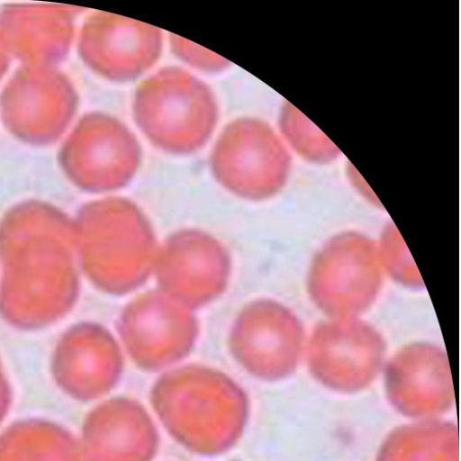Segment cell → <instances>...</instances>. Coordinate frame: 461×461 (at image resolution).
<instances>
[{
  "instance_id": "1",
  "label": "cell",
  "mask_w": 461,
  "mask_h": 461,
  "mask_svg": "<svg viewBox=\"0 0 461 461\" xmlns=\"http://www.w3.org/2000/svg\"><path fill=\"white\" fill-rule=\"evenodd\" d=\"M80 219L86 271L98 288L122 296L149 281L160 245L140 206L126 198H105L85 206Z\"/></svg>"
},
{
  "instance_id": "2",
  "label": "cell",
  "mask_w": 461,
  "mask_h": 461,
  "mask_svg": "<svg viewBox=\"0 0 461 461\" xmlns=\"http://www.w3.org/2000/svg\"><path fill=\"white\" fill-rule=\"evenodd\" d=\"M132 114L153 146L171 155L186 156L210 140L218 123L219 105L205 82L171 67L138 85Z\"/></svg>"
},
{
  "instance_id": "3",
  "label": "cell",
  "mask_w": 461,
  "mask_h": 461,
  "mask_svg": "<svg viewBox=\"0 0 461 461\" xmlns=\"http://www.w3.org/2000/svg\"><path fill=\"white\" fill-rule=\"evenodd\" d=\"M142 162L140 141L121 120L104 113L84 115L59 154L60 166L79 189L104 194L125 188Z\"/></svg>"
},
{
  "instance_id": "4",
  "label": "cell",
  "mask_w": 461,
  "mask_h": 461,
  "mask_svg": "<svg viewBox=\"0 0 461 461\" xmlns=\"http://www.w3.org/2000/svg\"><path fill=\"white\" fill-rule=\"evenodd\" d=\"M78 96L55 67L23 66L0 96V115L17 140L33 146L55 143L73 121Z\"/></svg>"
},
{
  "instance_id": "5",
  "label": "cell",
  "mask_w": 461,
  "mask_h": 461,
  "mask_svg": "<svg viewBox=\"0 0 461 461\" xmlns=\"http://www.w3.org/2000/svg\"><path fill=\"white\" fill-rule=\"evenodd\" d=\"M194 311L159 289L138 295L118 318L121 343L138 365L149 370L180 360L199 337Z\"/></svg>"
},
{
  "instance_id": "6",
  "label": "cell",
  "mask_w": 461,
  "mask_h": 461,
  "mask_svg": "<svg viewBox=\"0 0 461 461\" xmlns=\"http://www.w3.org/2000/svg\"><path fill=\"white\" fill-rule=\"evenodd\" d=\"M232 260L220 240L199 229H182L159 246L154 275L158 289L194 310L226 291Z\"/></svg>"
},
{
  "instance_id": "7",
  "label": "cell",
  "mask_w": 461,
  "mask_h": 461,
  "mask_svg": "<svg viewBox=\"0 0 461 461\" xmlns=\"http://www.w3.org/2000/svg\"><path fill=\"white\" fill-rule=\"evenodd\" d=\"M282 154L272 132L248 118L225 126L210 158L212 174L220 185L235 196L259 200L279 187Z\"/></svg>"
},
{
  "instance_id": "8",
  "label": "cell",
  "mask_w": 461,
  "mask_h": 461,
  "mask_svg": "<svg viewBox=\"0 0 461 461\" xmlns=\"http://www.w3.org/2000/svg\"><path fill=\"white\" fill-rule=\"evenodd\" d=\"M162 31L153 25L108 13L87 17L78 38L83 63L113 82H129L149 71L163 51Z\"/></svg>"
},
{
  "instance_id": "9",
  "label": "cell",
  "mask_w": 461,
  "mask_h": 461,
  "mask_svg": "<svg viewBox=\"0 0 461 461\" xmlns=\"http://www.w3.org/2000/svg\"><path fill=\"white\" fill-rule=\"evenodd\" d=\"M81 9L62 5H9L0 32L11 56L23 66L55 67L68 56Z\"/></svg>"
},
{
  "instance_id": "10",
  "label": "cell",
  "mask_w": 461,
  "mask_h": 461,
  "mask_svg": "<svg viewBox=\"0 0 461 461\" xmlns=\"http://www.w3.org/2000/svg\"><path fill=\"white\" fill-rule=\"evenodd\" d=\"M77 333L79 343L64 348L53 363L59 387L77 401H89L115 382L122 366L120 342L105 328L87 324Z\"/></svg>"
},
{
  "instance_id": "11",
  "label": "cell",
  "mask_w": 461,
  "mask_h": 461,
  "mask_svg": "<svg viewBox=\"0 0 461 461\" xmlns=\"http://www.w3.org/2000/svg\"><path fill=\"white\" fill-rule=\"evenodd\" d=\"M279 305L258 301L239 313L228 336L230 353L248 370L264 379H281L295 366L285 356V337L280 330Z\"/></svg>"
},
{
  "instance_id": "12",
  "label": "cell",
  "mask_w": 461,
  "mask_h": 461,
  "mask_svg": "<svg viewBox=\"0 0 461 461\" xmlns=\"http://www.w3.org/2000/svg\"><path fill=\"white\" fill-rule=\"evenodd\" d=\"M386 390L391 404L414 420H437L455 403L448 365L411 367L410 373L393 364L388 368Z\"/></svg>"
},
{
  "instance_id": "13",
  "label": "cell",
  "mask_w": 461,
  "mask_h": 461,
  "mask_svg": "<svg viewBox=\"0 0 461 461\" xmlns=\"http://www.w3.org/2000/svg\"><path fill=\"white\" fill-rule=\"evenodd\" d=\"M0 461H84L73 434L58 422L25 419L0 433Z\"/></svg>"
},
{
  "instance_id": "14",
  "label": "cell",
  "mask_w": 461,
  "mask_h": 461,
  "mask_svg": "<svg viewBox=\"0 0 461 461\" xmlns=\"http://www.w3.org/2000/svg\"><path fill=\"white\" fill-rule=\"evenodd\" d=\"M458 439L456 424L422 420L393 431L376 461H459Z\"/></svg>"
},
{
  "instance_id": "15",
  "label": "cell",
  "mask_w": 461,
  "mask_h": 461,
  "mask_svg": "<svg viewBox=\"0 0 461 461\" xmlns=\"http://www.w3.org/2000/svg\"><path fill=\"white\" fill-rule=\"evenodd\" d=\"M170 48L182 62L207 74L221 73L230 66L225 59L175 34L170 35Z\"/></svg>"
},
{
  "instance_id": "16",
  "label": "cell",
  "mask_w": 461,
  "mask_h": 461,
  "mask_svg": "<svg viewBox=\"0 0 461 461\" xmlns=\"http://www.w3.org/2000/svg\"><path fill=\"white\" fill-rule=\"evenodd\" d=\"M12 405V387L3 371L2 366H0V425H2L8 417Z\"/></svg>"
},
{
  "instance_id": "17",
  "label": "cell",
  "mask_w": 461,
  "mask_h": 461,
  "mask_svg": "<svg viewBox=\"0 0 461 461\" xmlns=\"http://www.w3.org/2000/svg\"><path fill=\"white\" fill-rule=\"evenodd\" d=\"M11 55L0 32V79H2L9 69Z\"/></svg>"
}]
</instances>
